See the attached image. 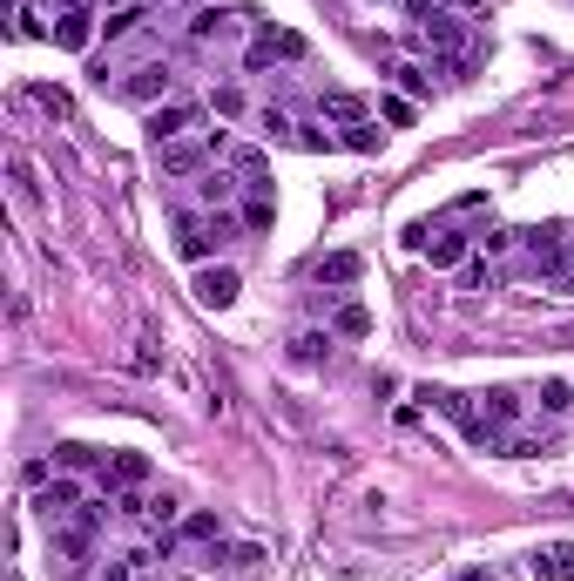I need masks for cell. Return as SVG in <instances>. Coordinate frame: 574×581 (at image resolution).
<instances>
[{"instance_id":"cell-20","label":"cell","mask_w":574,"mask_h":581,"mask_svg":"<svg viewBox=\"0 0 574 581\" xmlns=\"http://www.w3.org/2000/svg\"><path fill=\"white\" fill-rule=\"evenodd\" d=\"M183 541H203L210 548V541H223V521L216 514H183Z\"/></svg>"},{"instance_id":"cell-21","label":"cell","mask_w":574,"mask_h":581,"mask_svg":"<svg viewBox=\"0 0 574 581\" xmlns=\"http://www.w3.org/2000/svg\"><path fill=\"white\" fill-rule=\"evenodd\" d=\"M339 331H345V339H365V331H372V311L365 304H339V318H332Z\"/></svg>"},{"instance_id":"cell-22","label":"cell","mask_w":574,"mask_h":581,"mask_svg":"<svg viewBox=\"0 0 574 581\" xmlns=\"http://www.w3.org/2000/svg\"><path fill=\"white\" fill-rule=\"evenodd\" d=\"M473 243H480V251H486V258H507V251H514V243H521V230H480Z\"/></svg>"},{"instance_id":"cell-4","label":"cell","mask_w":574,"mask_h":581,"mask_svg":"<svg viewBox=\"0 0 574 581\" xmlns=\"http://www.w3.org/2000/svg\"><path fill=\"white\" fill-rule=\"evenodd\" d=\"M278 61H304V34L264 28V34L251 41V54H243V68H251V74H264V68H278Z\"/></svg>"},{"instance_id":"cell-13","label":"cell","mask_w":574,"mask_h":581,"mask_svg":"<svg viewBox=\"0 0 574 581\" xmlns=\"http://www.w3.org/2000/svg\"><path fill=\"white\" fill-rule=\"evenodd\" d=\"M197 298H203V304H216V311H223V304H236V271H230V264L197 271Z\"/></svg>"},{"instance_id":"cell-32","label":"cell","mask_w":574,"mask_h":581,"mask_svg":"<svg viewBox=\"0 0 574 581\" xmlns=\"http://www.w3.org/2000/svg\"><path fill=\"white\" fill-rule=\"evenodd\" d=\"M379 116H385V122H399V129H405V122H413V102H399V96H385V102H379Z\"/></svg>"},{"instance_id":"cell-24","label":"cell","mask_w":574,"mask_h":581,"mask_svg":"<svg viewBox=\"0 0 574 581\" xmlns=\"http://www.w3.org/2000/svg\"><path fill=\"white\" fill-rule=\"evenodd\" d=\"M258 129H264L271 142H291V136H298V122H291L284 109H264V116H258Z\"/></svg>"},{"instance_id":"cell-5","label":"cell","mask_w":574,"mask_h":581,"mask_svg":"<svg viewBox=\"0 0 574 581\" xmlns=\"http://www.w3.org/2000/svg\"><path fill=\"white\" fill-rule=\"evenodd\" d=\"M197 122H203L197 102H162V109H149V142H155V149H170V142H183Z\"/></svg>"},{"instance_id":"cell-11","label":"cell","mask_w":574,"mask_h":581,"mask_svg":"<svg viewBox=\"0 0 574 581\" xmlns=\"http://www.w3.org/2000/svg\"><path fill=\"white\" fill-rule=\"evenodd\" d=\"M162 89H170V61H149V68H135L129 81H115V96H122V102H155Z\"/></svg>"},{"instance_id":"cell-6","label":"cell","mask_w":574,"mask_h":581,"mask_svg":"<svg viewBox=\"0 0 574 581\" xmlns=\"http://www.w3.org/2000/svg\"><path fill=\"white\" fill-rule=\"evenodd\" d=\"M95 34H102L95 8H68V14L48 28V41H54V48H68V54H89V48H95Z\"/></svg>"},{"instance_id":"cell-16","label":"cell","mask_w":574,"mask_h":581,"mask_svg":"<svg viewBox=\"0 0 574 581\" xmlns=\"http://www.w3.org/2000/svg\"><path fill=\"white\" fill-rule=\"evenodd\" d=\"M236 190H243V183H236V177H223V170H203V177H197V197H203L210 210H223Z\"/></svg>"},{"instance_id":"cell-12","label":"cell","mask_w":574,"mask_h":581,"mask_svg":"<svg viewBox=\"0 0 574 581\" xmlns=\"http://www.w3.org/2000/svg\"><path fill=\"white\" fill-rule=\"evenodd\" d=\"M527 574H534V581H574V548H567V541L534 548V554H527Z\"/></svg>"},{"instance_id":"cell-9","label":"cell","mask_w":574,"mask_h":581,"mask_svg":"<svg viewBox=\"0 0 574 581\" xmlns=\"http://www.w3.org/2000/svg\"><path fill=\"white\" fill-rule=\"evenodd\" d=\"M162 156V177H203V162L216 156V142L203 136V142H170V149H155Z\"/></svg>"},{"instance_id":"cell-33","label":"cell","mask_w":574,"mask_h":581,"mask_svg":"<svg viewBox=\"0 0 574 581\" xmlns=\"http://www.w3.org/2000/svg\"><path fill=\"white\" fill-rule=\"evenodd\" d=\"M129 574H135V561H129V554H122V561H109V568H102V574H95V581H129Z\"/></svg>"},{"instance_id":"cell-30","label":"cell","mask_w":574,"mask_h":581,"mask_svg":"<svg viewBox=\"0 0 574 581\" xmlns=\"http://www.w3.org/2000/svg\"><path fill=\"white\" fill-rule=\"evenodd\" d=\"M339 142H345V149H379V129H372V122H359V129H345Z\"/></svg>"},{"instance_id":"cell-7","label":"cell","mask_w":574,"mask_h":581,"mask_svg":"<svg viewBox=\"0 0 574 581\" xmlns=\"http://www.w3.org/2000/svg\"><path fill=\"white\" fill-rule=\"evenodd\" d=\"M413 243H420V251L433 258V271H453V264H466V251H473V237L466 230H413Z\"/></svg>"},{"instance_id":"cell-23","label":"cell","mask_w":574,"mask_h":581,"mask_svg":"<svg viewBox=\"0 0 574 581\" xmlns=\"http://www.w3.org/2000/svg\"><path fill=\"white\" fill-rule=\"evenodd\" d=\"M135 28H142V8H115V14L102 21V34H109V41H122V34H135Z\"/></svg>"},{"instance_id":"cell-18","label":"cell","mask_w":574,"mask_h":581,"mask_svg":"<svg viewBox=\"0 0 574 581\" xmlns=\"http://www.w3.org/2000/svg\"><path fill=\"white\" fill-rule=\"evenodd\" d=\"M236 28V14H223V8H203L197 21H190V41H216V34H230Z\"/></svg>"},{"instance_id":"cell-28","label":"cell","mask_w":574,"mask_h":581,"mask_svg":"<svg viewBox=\"0 0 574 581\" xmlns=\"http://www.w3.org/2000/svg\"><path fill=\"white\" fill-rule=\"evenodd\" d=\"M216 116H223V122L243 116V89H236V81H223V89H216Z\"/></svg>"},{"instance_id":"cell-34","label":"cell","mask_w":574,"mask_h":581,"mask_svg":"<svg viewBox=\"0 0 574 581\" xmlns=\"http://www.w3.org/2000/svg\"><path fill=\"white\" fill-rule=\"evenodd\" d=\"M453 581H494V568H460Z\"/></svg>"},{"instance_id":"cell-15","label":"cell","mask_w":574,"mask_h":581,"mask_svg":"<svg viewBox=\"0 0 574 581\" xmlns=\"http://www.w3.org/2000/svg\"><path fill=\"white\" fill-rule=\"evenodd\" d=\"M318 116H324V122H339V129L372 122V116H365V102H359V96H345V89H332V96H324V102H318Z\"/></svg>"},{"instance_id":"cell-3","label":"cell","mask_w":574,"mask_h":581,"mask_svg":"<svg viewBox=\"0 0 574 581\" xmlns=\"http://www.w3.org/2000/svg\"><path fill=\"white\" fill-rule=\"evenodd\" d=\"M203 568L223 574V581H251V574L271 568V548H258V541H210L203 548Z\"/></svg>"},{"instance_id":"cell-29","label":"cell","mask_w":574,"mask_h":581,"mask_svg":"<svg viewBox=\"0 0 574 581\" xmlns=\"http://www.w3.org/2000/svg\"><path fill=\"white\" fill-rule=\"evenodd\" d=\"M243 223H251V230H271V197H251V203H243Z\"/></svg>"},{"instance_id":"cell-25","label":"cell","mask_w":574,"mask_h":581,"mask_svg":"<svg viewBox=\"0 0 574 581\" xmlns=\"http://www.w3.org/2000/svg\"><path fill=\"white\" fill-rule=\"evenodd\" d=\"M89 460H95V447H74V440H68V447H54V467H61V473H74V467H89Z\"/></svg>"},{"instance_id":"cell-19","label":"cell","mask_w":574,"mask_h":581,"mask_svg":"<svg viewBox=\"0 0 574 581\" xmlns=\"http://www.w3.org/2000/svg\"><path fill=\"white\" fill-rule=\"evenodd\" d=\"M352 278H359V258L352 251H332V258L318 264V284H352Z\"/></svg>"},{"instance_id":"cell-27","label":"cell","mask_w":574,"mask_h":581,"mask_svg":"<svg viewBox=\"0 0 574 581\" xmlns=\"http://www.w3.org/2000/svg\"><path fill=\"white\" fill-rule=\"evenodd\" d=\"M392 74H399L413 96H420V89H433V74H426V68H413V61H392Z\"/></svg>"},{"instance_id":"cell-10","label":"cell","mask_w":574,"mask_h":581,"mask_svg":"<svg viewBox=\"0 0 574 581\" xmlns=\"http://www.w3.org/2000/svg\"><path fill=\"white\" fill-rule=\"evenodd\" d=\"M149 480V460L142 453H102V487L109 493H135Z\"/></svg>"},{"instance_id":"cell-31","label":"cell","mask_w":574,"mask_h":581,"mask_svg":"<svg viewBox=\"0 0 574 581\" xmlns=\"http://www.w3.org/2000/svg\"><path fill=\"white\" fill-rule=\"evenodd\" d=\"M494 284H501L494 264H473V271H466V291H494Z\"/></svg>"},{"instance_id":"cell-35","label":"cell","mask_w":574,"mask_h":581,"mask_svg":"<svg viewBox=\"0 0 574 581\" xmlns=\"http://www.w3.org/2000/svg\"><path fill=\"white\" fill-rule=\"evenodd\" d=\"M48 8H61V14H68V8H95V0H48Z\"/></svg>"},{"instance_id":"cell-1","label":"cell","mask_w":574,"mask_h":581,"mask_svg":"<svg viewBox=\"0 0 574 581\" xmlns=\"http://www.w3.org/2000/svg\"><path fill=\"white\" fill-rule=\"evenodd\" d=\"M236 237V223H230V210H203V217H177V258H190V264H203L216 243H230Z\"/></svg>"},{"instance_id":"cell-26","label":"cell","mask_w":574,"mask_h":581,"mask_svg":"<svg viewBox=\"0 0 574 581\" xmlns=\"http://www.w3.org/2000/svg\"><path fill=\"white\" fill-rule=\"evenodd\" d=\"M567 399H574L567 379H547V385H541V412H567Z\"/></svg>"},{"instance_id":"cell-17","label":"cell","mask_w":574,"mask_h":581,"mask_svg":"<svg viewBox=\"0 0 574 581\" xmlns=\"http://www.w3.org/2000/svg\"><path fill=\"white\" fill-rule=\"evenodd\" d=\"M324 352H332V331H298V339H291V359L298 365H318Z\"/></svg>"},{"instance_id":"cell-8","label":"cell","mask_w":574,"mask_h":581,"mask_svg":"<svg viewBox=\"0 0 574 581\" xmlns=\"http://www.w3.org/2000/svg\"><path fill=\"white\" fill-rule=\"evenodd\" d=\"M74 508H81V487H74V480H68V473H54V480H48V487H41V493H34V514H41V521H48V528H54V521H68V514H74Z\"/></svg>"},{"instance_id":"cell-14","label":"cell","mask_w":574,"mask_h":581,"mask_svg":"<svg viewBox=\"0 0 574 581\" xmlns=\"http://www.w3.org/2000/svg\"><path fill=\"white\" fill-rule=\"evenodd\" d=\"M473 405H480V420H486V427H501V433L521 420V392H480Z\"/></svg>"},{"instance_id":"cell-2","label":"cell","mask_w":574,"mask_h":581,"mask_svg":"<svg viewBox=\"0 0 574 581\" xmlns=\"http://www.w3.org/2000/svg\"><path fill=\"white\" fill-rule=\"evenodd\" d=\"M521 243H527V271L534 278H547V284H561L567 278V223H534V230H521Z\"/></svg>"}]
</instances>
